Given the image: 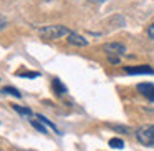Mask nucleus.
Listing matches in <instances>:
<instances>
[{
	"label": "nucleus",
	"instance_id": "nucleus-1",
	"mask_svg": "<svg viewBox=\"0 0 154 151\" xmlns=\"http://www.w3.org/2000/svg\"><path fill=\"white\" fill-rule=\"evenodd\" d=\"M38 33L47 40H55V38H61V37H68L71 33L70 28H66L65 25H47V27L40 28Z\"/></svg>",
	"mask_w": 154,
	"mask_h": 151
},
{
	"label": "nucleus",
	"instance_id": "nucleus-2",
	"mask_svg": "<svg viewBox=\"0 0 154 151\" xmlns=\"http://www.w3.org/2000/svg\"><path fill=\"white\" fill-rule=\"evenodd\" d=\"M103 50L106 52L108 55V60L114 65H119L121 57L126 53V47L123 43H118V42H113V43H104L103 45Z\"/></svg>",
	"mask_w": 154,
	"mask_h": 151
},
{
	"label": "nucleus",
	"instance_id": "nucleus-3",
	"mask_svg": "<svg viewBox=\"0 0 154 151\" xmlns=\"http://www.w3.org/2000/svg\"><path fill=\"white\" fill-rule=\"evenodd\" d=\"M136 140L144 146H154V124H143L136 130Z\"/></svg>",
	"mask_w": 154,
	"mask_h": 151
},
{
	"label": "nucleus",
	"instance_id": "nucleus-4",
	"mask_svg": "<svg viewBox=\"0 0 154 151\" xmlns=\"http://www.w3.org/2000/svg\"><path fill=\"white\" fill-rule=\"evenodd\" d=\"M136 90L139 91L146 100H149L151 103H154V83H147V81H144V83H137Z\"/></svg>",
	"mask_w": 154,
	"mask_h": 151
},
{
	"label": "nucleus",
	"instance_id": "nucleus-5",
	"mask_svg": "<svg viewBox=\"0 0 154 151\" xmlns=\"http://www.w3.org/2000/svg\"><path fill=\"white\" fill-rule=\"evenodd\" d=\"M128 75H154V68L149 65H137V67H124Z\"/></svg>",
	"mask_w": 154,
	"mask_h": 151
},
{
	"label": "nucleus",
	"instance_id": "nucleus-6",
	"mask_svg": "<svg viewBox=\"0 0 154 151\" xmlns=\"http://www.w3.org/2000/svg\"><path fill=\"white\" fill-rule=\"evenodd\" d=\"M66 40H68V43L75 45V47H86V45H88L86 38L81 37V35H78V33H75V32H71V33L68 35Z\"/></svg>",
	"mask_w": 154,
	"mask_h": 151
},
{
	"label": "nucleus",
	"instance_id": "nucleus-7",
	"mask_svg": "<svg viewBox=\"0 0 154 151\" xmlns=\"http://www.w3.org/2000/svg\"><path fill=\"white\" fill-rule=\"evenodd\" d=\"M51 88H53V91L58 96H61V95H65L68 91V88L63 85V81H61L60 78H53V80H51Z\"/></svg>",
	"mask_w": 154,
	"mask_h": 151
},
{
	"label": "nucleus",
	"instance_id": "nucleus-8",
	"mask_svg": "<svg viewBox=\"0 0 154 151\" xmlns=\"http://www.w3.org/2000/svg\"><path fill=\"white\" fill-rule=\"evenodd\" d=\"M37 118H38V121H42V123H43V124H47V126H50L51 130L55 131V133L61 134V131H58V128H57V126H55V124H53V121H50V120H48V118H45L43 115H37Z\"/></svg>",
	"mask_w": 154,
	"mask_h": 151
},
{
	"label": "nucleus",
	"instance_id": "nucleus-9",
	"mask_svg": "<svg viewBox=\"0 0 154 151\" xmlns=\"http://www.w3.org/2000/svg\"><path fill=\"white\" fill-rule=\"evenodd\" d=\"M12 108H14V111H17V113L23 115V116H32V115H33V111H32L30 108H27V106H18V105H12Z\"/></svg>",
	"mask_w": 154,
	"mask_h": 151
},
{
	"label": "nucleus",
	"instance_id": "nucleus-10",
	"mask_svg": "<svg viewBox=\"0 0 154 151\" xmlns=\"http://www.w3.org/2000/svg\"><path fill=\"white\" fill-rule=\"evenodd\" d=\"M109 146L114 148V149H123V148H124V141L119 140V138H111V140H109Z\"/></svg>",
	"mask_w": 154,
	"mask_h": 151
},
{
	"label": "nucleus",
	"instance_id": "nucleus-11",
	"mask_svg": "<svg viewBox=\"0 0 154 151\" xmlns=\"http://www.w3.org/2000/svg\"><path fill=\"white\" fill-rule=\"evenodd\" d=\"M2 93L14 95V96H17V98H22V93L17 90V88H14V87H4V88H2Z\"/></svg>",
	"mask_w": 154,
	"mask_h": 151
},
{
	"label": "nucleus",
	"instance_id": "nucleus-12",
	"mask_svg": "<svg viewBox=\"0 0 154 151\" xmlns=\"http://www.w3.org/2000/svg\"><path fill=\"white\" fill-rule=\"evenodd\" d=\"M32 124H33V128H37L38 131H40V133H48L47 131V128H45V124L42 123V121H35V120H32Z\"/></svg>",
	"mask_w": 154,
	"mask_h": 151
},
{
	"label": "nucleus",
	"instance_id": "nucleus-13",
	"mask_svg": "<svg viewBox=\"0 0 154 151\" xmlns=\"http://www.w3.org/2000/svg\"><path fill=\"white\" fill-rule=\"evenodd\" d=\"M20 77H25V78H38L40 73L38 71H27V73H20Z\"/></svg>",
	"mask_w": 154,
	"mask_h": 151
},
{
	"label": "nucleus",
	"instance_id": "nucleus-14",
	"mask_svg": "<svg viewBox=\"0 0 154 151\" xmlns=\"http://www.w3.org/2000/svg\"><path fill=\"white\" fill-rule=\"evenodd\" d=\"M147 35H149V38H152V40H154V24L149 25V28H147Z\"/></svg>",
	"mask_w": 154,
	"mask_h": 151
},
{
	"label": "nucleus",
	"instance_id": "nucleus-15",
	"mask_svg": "<svg viewBox=\"0 0 154 151\" xmlns=\"http://www.w3.org/2000/svg\"><path fill=\"white\" fill-rule=\"evenodd\" d=\"M5 27H7V20H5V18H0V32L4 30Z\"/></svg>",
	"mask_w": 154,
	"mask_h": 151
},
{
	"label": "nucleus",
	"instance_id": "nucleus-16",
	"mask_svg": "<svg viewBox=\"0 0 154 151\" xmlns=\"http://www.w3.org/2000/svg\"><path fill=\"white\" fill-rule=\"evenodd\" d=\"M90 2H98V4H103V2H108V0H90Z\"/></svg>",
	"mask_w": 154,
	"mask_h": 151
}]
</instances>
